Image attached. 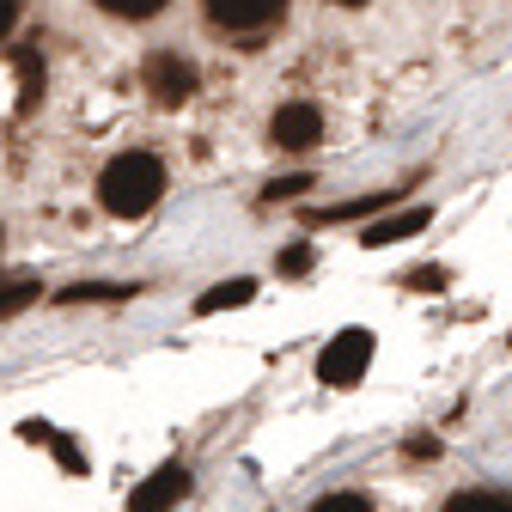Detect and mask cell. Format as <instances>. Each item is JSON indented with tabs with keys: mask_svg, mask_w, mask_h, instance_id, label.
Returning <instances> with one entry per match:
<instances>
[{
	"mask_svg": "<svg viewBox=\"0 0 512 512\" xmlns=\"http://www.w3.org/2000/svg\"><path fill=\"white\" fill-rule=\"evenodd\" d=\"M165 196V165L153 153H116L98 177V202L116 214V220H141L153 214Z\"/></svg>",
	"mask_w": 512,
	"mask_h": 512,
	"instance_id": "6da1fadb",
	"label": "cell"
},
{
	"mask_svg": "<svg viewBox=\"0 0 512 512\" xmlns=\"http://www.w3.org/2000/svg\"><path fill=\"white\" fill-rule=\"evenodd\" d=\"M366 366H372V330H342V336L324 342V354H317V378L336 384V391L360 384Z\"/></svg>",
	"mask_w": 512,
	"mask_h": 512,
	"instance_id": "7a4b0ae2",
	"label": "cell"
},
{
	"mask_svg": "<svg viewBox=\"0 0 512 512\" xmlns=\"http://www.w3.org/2000/svg\"><path fill=\"white\" fill-rule=\"evenodd\" d=\"M141 86L153 92V104L177 110V104H189V98H196V68H189L183 55L159 49V55H147V68H141Z\"/></svg>",
	"mask_w": 512,
	"mask_h": 512,
	"instance_id": "3957f363",
	"label": "cell"
},
{
	"mask_svg": "<svg viewBox=\"0 0 512 512\" xmlns=\"http://www.w3.org/2000/svg\"><path fill=\"white\" fill-rule=\"evenodd\" d=\"M183 494H189V464L171 458V464H159L135 494H128V512H171Z\"/></svg>",
	"mask_w": 512,
	"mask_h": 512,
	"instance_id": "277c9868",
	"label": "cell"
},
{
	"mask_svg": "<svg viewBox=\"0 0 512 512\" xmlns=\"http://www.w3.org/2000/svg\"><path fill=\"white\" fill-rule=\"evenodd\" d=\"M269 141L287 147V153H305L324 141V116H317V104H281L275 122H269Z\"/></svg>",
	"mask_w": 512,
	"mask_h": 512,
	"instance_id": "5b68a950",
	"label": "cell"
},
{
	"mask_svg": "<svg viewBox=\"0 0 512 512\" xmlns=\"http://www.w3.org/2000/svg\"><path fill=\"white\" fill-rule=\"evenodd\" d=\"M202 13L220 31H263L287 13V0H202Z\"/></svg>",
	"mask_w": 512,
	"mask_h": 512,
	"instance_id": "8992f818",
	"label": "cell"
},
{
	"mask_svg": "<svg viewBox=\"0 0 512 512\" xmlns=\"http://www.w3.org/2000/svg\"><path fill=\"white\" fill-rule=\"evenodd\" d=\"M427 220H433L427 208H403V214H391V220H372L360 244H366V250H384V244H403V238H415V232H427Z\"/></svg>",
	"mask_w": 512,
	"mask_h": 512,
	"instance_id": "52a82bcc",
	"label": "cell"
},
{
	"mask_svg": "<svg viewBox=\"0 0 512 512\" xmlns=\"http://www.w3.org/2000/svg\"><path fill=\"white\" fill-rule=\"evenodd\" d=\"M116 299H135V287H116V281H80V287H61L55 305H116Z\"/></svg>",
	"mask_w": 512,
	"mask_h": 512,
	"instance_id": "ba28073f",
	"label": "cell"
},
{
	"mask_svg": "<svg viewBox=\"0 0 512 512\" xmlns=\"http://www.w3.org/2000/svg\"><path fill=\"white\" fill-rule=\"evenodd\" d=\"M250 299H256V281H244V275H238V281L208 287V293L196 299V311H202V317H214V311H232V305H250Z\"/></svg>",
	"mask_w": 512,
	"mask_h": 512,
	"instance_id": "9c48e42d",
	"label": "cell"
},
{
	"mask_svg": "<svg viewBox=\"0 0 512 512\" xmlns=\"http://www.w3.org/2000/svg\"><path fill=\"white\" fill-rule=\"evenodd\" d=\"M397 202V189H372V196H354V202H336L324 214H311V220H360V214H378V208H391Z\"/></svg>",
	"mask_w": 512,
	"mask_h": 512,
	"instance_id": "30bf717a",
	"label": "cell"
},
{
	"mask_svg": "<svg viewBox=\"0 0 512 512\" xmlns=\"http://www.w3.org/2000/svg\"><path fill=\"white\" fill-rule=\"evenodd\" d=\"M445 512H512V494H500V488H470V494H452V500H445Z\"/></svg>",
	"mask_w": 512,
	"mask_h": 512,
	"instance_id": "8fae6325",
	"label": "cell"
},
{
	"mask_svg": "<svg viewBox=\"0 0 512 512\" xmlns=\"http://www.w3.org/2000/svg\"><path fill=\"white\" fill-rule=\"evenodd\" d=\"M43 445H49V452H55V464H61V470H74V476H86V452H80V445H74L68 433H55V427H49V439H43Z\"/></svg>",
	"mask_w": 512,
	"mask_h": 512,
	"instance_id": "7c38bea8",
	"label": "cell"
},
{
	"mask_svg": "<svg viewBox=\"0 0 512 512\" xmlns=\"http://www.w3.org/2000/svg\"><path fill=\"white\" fill-rule=\"evenodd\" d=\"M19 86H25V92H19V104L31 110V104L43 98V61H37V55H19Z\"/></svg>",
	"mask_w": 512,
	"mask_h": 512,
	"instance_id": "4fadbf2b",
	"label": "cell"
},
{
	"mask_svg": "<svg viewBox=\"0 0 512 512\" xmlns=\"http://www.w3.org/2000/svg\"><path fill=\"white\" fill-rule=\"evenodd\" d=\"M98 7L110 19H153V13H165V0H98Z\"/></svg>",
	"mask_w": 512,
	"mask_h": 512,
	"instance_id": "5bb4252c",
	"label": "cell"
},
{
	"mask_svg": "<svg viewBox=\"0 0 512 512\" xmlns=\"http://www.w3.org/2000/svg\"><path fill=\"white\" fill-rule=\"evenodd\" d=\"M37 299V281L25 275V281H7V287H0V317H13V311H25Z\"/></svg>",
	"mask_w": 512,
	"mask_h": 512,
	"instance_id": "9a60e30c",
	"label": "cell"
},
{
	"mask_svg": "<svg viewBox=\"0 0 512 512\" xmlns=\"http://www.w3.org/2000/svg\"><path fill=\"white\" fill-rule=\"evenodd\" d=\"M311 263H317V250H311V244H287V250H281V263H275V269H281V275H305Z\"/></svg>",
	"mask_w": 512,
	"mask_h": 512,
	"instance_id": "2e32d148",
	"label": "cell"
},
{
	"mask_svg": "<svg viewBox=\"0 0 512 512\" xmlns=\"http://www.w3.org/2000/svg\"><path fill=\"white\" fill-rule=\"evenodd\" d=\"M311 512H372V500H360V494H324Z\"/></svg>",
	"mask_w": 512,
	"mask_h": 512,
	"instance_id": "e0dca14e",
	"label": "cell"
},
{
	"mask_svg": "<svg viewBox=\"0 0 512 512\" xmlns=\"http://www.w3.org/2000/svg\"><path fill=\"white\" fill-rule=\"evenodd\" d=\"M299 189H311L305 171H299V177H275V183H269V202H287V196H299Z\"/></svg>",
	"mask_w": 512,
	"mask_h": 512,
	"instance_id": "ac0fdd59",
	"label": "cell"
},
{
	"mask_svg": "<svg viewBox=\"0 0 512 512\" xmlns=\"http://www.w3.org/2000/svg\"><path fill=\"white\" fill-rule=\"evenodd\" d=\"M409 287H415V293H439V287H445V269H415Z\"/></svg>",
	"mask_w": 512,
	"mask_h": 512,
	"instance_id": "d6986e66",
	"label": "cell"
},
{
	"mask_svg": "<svg viewBox=\"0 0 512 512\" xmlns=\"http://www.w3.org/2000/svg\"><path fill=\"white\" fill-rule=\"evenodd\" d=\"M19 25V0H0V37H7Z\"/></svg>",
	"mask_w": 512,
	"mask_h": 512,
	"instance_id": "ffe728a7",
	"label": "cell"
},
{
	"mask_svg": "<svg viewBox=\"0 0 512 512\" xmlns=\"http://www.w3.org/2000/svg\"><path fill=\"white\" fill-rule=\"evenodd\" d=\"M336 7H360V0H336Z\"/></svg>",
	"mask_w": 512,
	"mask_h": 512,
	"instance_id": "44dd1931",
	"label": "cell"
}]
</instances>
